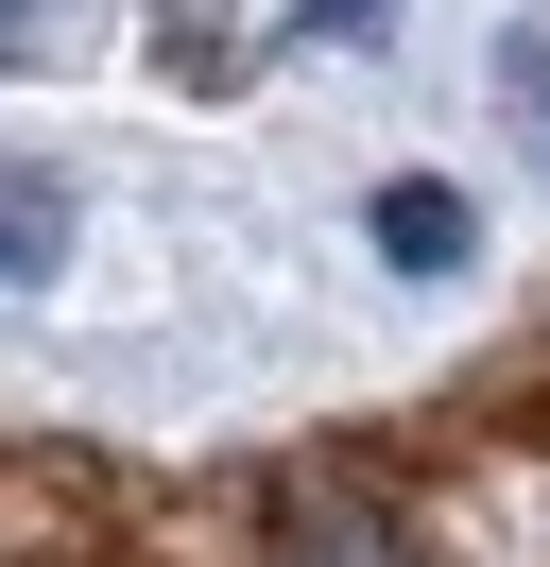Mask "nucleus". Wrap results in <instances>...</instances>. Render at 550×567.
Returning a JSON list of instances; mask_svg holds the SVG:
<instances>
[{
  "instance_id": "7ed1b4c3",
  "label": "nucleus",
  "mask_w": 550,
  "mask_h": 567,
  "mask_svg": "<svg viewBox=\"0 0 550 567\" xmlns=\"http://www.w3.org/2000/svg\"><path fill=\"white\" fill-rule=\"evenodd\" d=\"M465 241H481V224H465V189H378V258H396V276H447Z\"/></svg>"
},
{
  "instance_id": "f03ea898",
  "label": "nucleus",
  "mask_w": 550,
  "mask_h": 567,
  "mask_svg": "<svg viewBox=\"0 0 550 567\" xmlns=\"http://www.w3.org/2000/svg\"><path fill=\"white\" fill-rule=\"evenodd\" d=\"M0 276H18V292L69 276V189L34 173V155H0Z\"/></svg>"
},
{
  "instance_id": "f257e3e1",
  "label": "nucleus",
  "mask_w": 550,
  "mask_h": 567,
  "mask_svg": "<svg viewBox=\"0 0 550 567\" xmlns=\"http://www.w3.org/2000/svg\"><path fill=\"white\" fill-rule=\"evenodd\" d=\"M275 567H412V533L378 498H344V482H293L275 498Z\"/></svg>"
},
{
  "instance_id": "20e7f679",
  "label": "nucleus",
  "mask_w": 550,
  "mask_h": 567,
  "mask_svg": "<svg viewBox=\"0 0 550 567\" xmlns=\"http://www.w3.org/2000/svg\"><path fill=\"white\" fill-rule=\"evenodd\" d=\"M378 18H396V0H309V35H378Z\"/></svg>"
}]
</instances>
